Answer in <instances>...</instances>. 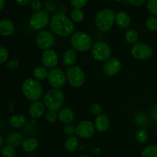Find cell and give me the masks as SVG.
Here are the masks:
<instances>
[{
  "mask_svg": "<svg viewBox=\"0 0 157 157\" xmlns=\"http://www.w3.org/2000/svg\"><path fill=\"white\" fill-rule=\"evenodd\" d=\"M15 157H19V156H15Z\"/></svg>",
  "mask_w": 157,
  "mask_h": 157,
  "instance_id": "49",
  "label": "cell"
},
{
  "mask_svg": "<svg viewBox=\"0 0 157 157\" xmlns=\"http://www.w3.org/2000/svg\"><path fill=\"white\" fill-rule=\"evenodd\" d=\"M90 112H91L93 115H98L100 114H101V112H102V108L100 106L98 103H93V104L90 106Z\"/></svg>",
  "mask_w": 157,
  "mask_h": 157,
  "instance_id": "38",
  "label": "cell"
},
{
  "mask_svg": "<svg viewBox=\"0 0 157 157\" xmlns=\"http://www.w3.org/2000/svg\"><path fill=\"white\" fill-rule=\"evenodd\" d=\"M91 53L94 58L98 61H107L111 56V49L104 42H96L91 48Z\"/></svg>",
  "mask_w": 157,
  "mask_h": 157,
  "instance_id": "7",
  "label": "cell"
},
{
  "mask_svg": "<svg viewBox=\"0 0 157 157\" xmlns=\"http://www.w3.org/2000/svg\"><path fill=\"white\" fill-rule=\"evenodd\" d=\"M79 157H91V156H90V155H85V154H84V155H80Z\"/></svg>",
  "mask_w": 157,
  "mask_h": 157,
  "instance_id": "46",
  "label": "cell"
},
{
  "mask_svg": "<svg viewBox=\"0 0 157 157\" xmlns=\"http://www.w3.org/2000/svg\"><path fill=\"white\" fill-rule=\"evenodd\" d=\"M87 0H70V3L74 9H81L87 4Z\"/></svg>",
  "mask_w": 157,
  "mask_h": 157,
  "instance_id": "34",
  "label": "cell"
},
{
  "mask_svg": "<svg viewBox=\"0 0 157 157\" xmlns=\"http://www.w3.org/2000/svg\"><path fill=\"white\" fill-rule=\"evenodd\" d=\"M41 62L43 66L47 69H54L58 62V56L56 52L52 49L44 50L41 56Z\"/></svg>",
  "mask_w": 157,
  "mask_h": 157,
  "instance_id": "14",
  "label": "cell"
},
{
  "mask_svg": "<svg viewBox=\"0 0 157 157\" xmlns=\"http://www.w3.org/2000/svg\"><path fill=\"white\" fill-rule=\"evenodd\" d=\"M48 81L53 89H60L65 85L67 81L66 73L61 69L54 68L50 72H48Z\"/></svg>",
  "mask_w": 157,
  "mask_h": 157,
  "instance_id": "9",
  "label": "cell"
},
{
  "mask_svg": "<svg viewBox=\"0 0 157 157\" xmlns=\"http://www.w3.org/2000/svg\"><path fill=\"white\" fill-rule=\"evenodd\" d=\"M124 37H125L126 41L130 44H135L139 40V35L137 32L133 29H127L124 34Z\"/></svg>",
  "mask_w": 157,
  "mask_h": 157,
  "instance_id": "26",
  "label": "cell"
},
{
  "mask_svg": "<svg viewBox=\"0 0 157 157\" xmlns=\"http://www.w3.org/2000/svg\"><path fill=\"white\" fill-rule=\"evenodd\" d=\"M116 19L114 11L110 9L100 10L95 16V24L97 28L102 32H107L113 26Z\"/></svg>",
  "mask_w": 157,
  "mask_h": 157,
  "instance_id": "2",
  "label": "cell"
},
{
  "mask_svg": "<svg viewBox=\"0 0 157 157\" xmlns=\"http://www.w3.org/2000/svg\"><path fill=\"white\" fill-rule=\"evenodd\" d=\"M63 131H64L65 135H68V136H71V135H73L75 133V132H76V127H75L74 125L69 123V124L65 125Z\"/></svg>",
  "mask_w": 157,
  "mask_h": 157,
  "instance_id": "36",
  "label": "cell"
},
{
  "mask_svg": "<svg viewBox=\"0 0 157 157\" xmlns=\"http://www.w3.org/2000/svg\"><path fill=\"white\" fill-rule=\"evenodd\" d=\"M148 132L145 129H140L136 131L135 134V138L136 141L140 143H144L148 139Z\"/></svg>",
  "mask_w": 157,
  "mask_h": 157,
  "instance_id": "31",
  "label": "cell"
},
{
  "mask_svg": "<svg viewBox=\"0 0 157 157\" xmlns=\"http://www.w3.org/2000/svg\"><path fill=\"white\" fill-rule=\"evenodd\" d=\"M115 2H121V1H123V0H114Z\"/></svg>",
  "mask_w": 157,
  "mask_h": 157,
  "instance_id": "47",
  "label": "cell"
},
{
  "mask_svg": "<svg viewBox=\"0 0 157 157\" xmlns=\"http://www.w3.org/2000/svg\"><path fill=\"white\" fill-rule=\"evenodd\" d=\"M9 55V51L7 50V49L2 47V46H0V64L7 61Z\"/></svg>",
  "mask_w": 157,
  "mask_h": 157,
  "instance_id": "37",
  "label": "cell"
},
{
  "mask_svg": "<svg viewBox=\"0 0 157 157\" xmlns=\"http://www.w3.org/2000/svg\"><path fill=\"white\" fill-rule=\"evenodd\" d=\"M147 7L150 13L157 16V0H148Z\"/></svg>",
  "mask_w": 157,
  "mask_h": 157,
  "instance_id": "33",
  "label": "cell"
},
{
  "mask_svg": "<svg viewBox=\"0 0 157 157\" xmlns=\"http://www.w3.org/2000/svg\"><path fill=\"white\" fill-rule=\"evenodd\" d=\"M21 89L25 96L31 101H38L42 96V86L35 78H27L25 80Z\"/></svg>",
  "mask_w": 157,
  "mask_h": 157,
  "instance_id": "4",
  "label": "cell"
},
{
  "mask_svg": "<svg viewBox=\"0 0 157 157\" xmlns=\"http://www.w3.org/2000/svg\"><path fill=\"white\" fill-rule=\"evenodd\" d=\"M31 6H32V10L35 11V12H39V11L41 10V8H42V3L40 0H33Z\"/></svg>",
  "mask_w": 157,
  "mask_h": 157,
  "instance_id": "39",
  "label": "cell"
},
{
  "mask_svg": "<svg viewBox=\"0 0 157 157\" xmlns=\"http://www.w3.org/2000/svg\"><path fill=\"white\" fill-rule=\"evenodd\" d=\"M23 141V137L20 132H11L6 139V142L9 145L17 147V146H21V143Z\"/></svg>",
  "mask_w": 157,
  "mask_h": 157,
  "instance_id": "21",
  "label": "cell"
},
{
  "mask_svg": "<svg viewBox=\"0 0 157 157\" xmlns=\"http://www.w3.org/2000/svg\"><path fill=\"white\" fill-rule=\"evenodd\" d=\"M64 101V94L58 89H50L44 95L43 103L48 110L59 111Z\"/></svg>",
  "mask_w": 157,
  "mask_h": 157,
  "instance_id": "3",
  "label": "cell"
},
{
  "mask_svg": "<svg viewBox=\"0 0 157 157\" xmlns=\"http://www.w3.org/2000/svg\"><path fill=\"white\" fill-rule=\"evenodd\" d=\"M3 145V138L1 135H0V149H2Z\"/></svg>",
  "mask_w": 157,
  "mask_h": 157,
  "instance_id": "45",
  "label": "cell"
},
{
  "mask_svg": "<svg viewBox=\"0 0 157 157\" xmlns=\"http://www.w3.org/2000/svg\"><path fill=\"white\" fill-rule=\"evenodd\" d=\"M78 146H79V140L78 137L75 135L69 136L64 142V148L67 152H75L78 149Z\"/></svg>",
  "mask_w": 157,
  "mask_h": 157,
  "instance_id": "22",
  "label": "cell"
},
{
  "mask_svg": "<svg viewBox=\"0 0 157 157\" xmlns=\"http://www.w3.org/2000/svg\"><path fill=\"white\" fill-rule=\"evenodd\" d=\"M5 7V0H0V12L4 9Z\"/></svg>",
  "mask_w": 157,
  "mask_h": 157,
  "instance_id": "44",
  "label": "cell"
},
{
  "mask_svg": "<svg viewBox=\"0 0 157 157\" xmlns=\"http://www.w3.org/2000/svg\"><path fill=\"white\" fill-rule=\"evenodd\" d=\"M36 44L42 50H47L55 44V37L51 31L41 30L36 36Z\"/></svg>",
  "mask_w": 157,
  "mask_h": 157,
  "instance_id": "10",
  "label": "cell"
},
{
  "mask_svg": "<svg viewBox=\"0 0 157 157\" xmlns=\"http://www.w3.org/2000/svg\"><path fill=\"white\" fill-rule=\"evenodd\" d=\"M95 126L89 120H83L76 126L75 134L81 139H89L95 133Z\"/></svg>",
  "mask_w": 157,
  "mask_h": 157,
  "instance_id": "12",
  "label": "cell"
},
{
  "mask_svg": "<svg viewBox=\"0 0 157 157\" xmlns=\"http://www.w3.org/2000/svg\"><path fill=\"white\" fill-rule=\"evenodd\" d=\"M66 76L69 84L75 88H80L85 82V74L79 66H71L66 71Z\"/></svg>",
  "mask_w": 157,
  "mask_h": 157,
  "instance_id": "6",
  "label": "cell"
},
{
  "mask_svg": "<svg viewBox=\"0 0 157 157\" xmlns=\"http://www.w3.org/2000/svg\"><path fill=\"white\" fill-rule=\"evenodd\" d=\"M30 2V0H15V2L18 6H25Z\"/></svg>",
  "mask_w": 157,
  "mask_h": 157,
  "instance_id": "43",
  "label": "cell"
},
{
  "mask_svg": "<svg viewBox=\"0 0 157 157\" xmlns=\"http://www.w3.org/2000/svg\"><path fill=\"white\" fill-rule=\"evenodd\" d=\"M110 123V119L106 114H100L97 115L94 126L98 132H104L109 129Z\"/></svg>",
  "mask_w": 157,
  "mask_h": 157,
  "instance_id": "17",
  "label": "cell"
},
{
  "mask_svg": "<svg viewBox=\"0 0 157 157\" xmlns=\"http://www.w3.org/2000/svg\"><path fill=\"white\" fill-rule=\"evenodd\" d=\"M38 140L33 137H29L23 139L21 143V148L24 151L27 152H32L35 151L38 147Z\"/></svg>",
  "mask_w": 157,
  "mask_h": 157,
  "instance_id": "20",
  "label": "cell"
},
{
  "mask_svg": "<svg viewBox=\"0 0 157 157\" xmlns=\"http://www.w3.org/2000/svg\"><path fill=\"white\" fill-rule=\"evenodd\" d=\"M146 26H147V29L150 31H156L157 30V17L156 16H150L147 18L146 22Z\"/></svg>",
  "mask_w": 157,
  "mask_h": 157,
  "instance_id": "32",
  "label": "cell"
},
{
  "mask_svg": "<svg viewBox=\"0 0 157 157\" xmlns=\"http://www.w3.org/2000/svg\"><path fill=\"white\" fill-rule=\"evenodd\" d=\"M132 56L138 60H146L153 56V50L149 45L143 42H136L130 49Z\"/></svg>",
  "mask_w": 157,
  "mask_h": 157,
  "instance_id": "8",
  "label": "cell"
},
{
  "mask_svg": "<svg viewBox=\"0 0 157 157\" xmlns=\"http://www.w3.org/2000/svg\"><path fill=\"white\" fill-rule=\"evenodd\" d=\"M64 64L66 66H71L75 63L77 60V53L74 49H68L64 53L62 57Z\"/></svg>",
  "mask_w": 157,
  "mask_h": 157,
  "instance_id": "23",
  "label": "cell"
},
{
  "mask_svg": "<svg viewBox=\"0 0 157 157\" xmlns=\"http://www.w3.org/2000/svg\"><path fill=\"white\" fill-rule=\"evenodd\" d=\"M48 72L47 68L44 66H37L33 70V75L35 78L38 80H44V78H48Z\"/></svg>",
  "mask_w": 157,
  "mask_h": 157,
  "instance_id": "25",
  "label": "cell"
},
{
  "mask_svg": "<svg viewBox=\"0 0 157 157\" xmlns=\"http://www.w3.org/2000/svg\"><path fill=\"white\" fill-rule=\"evenodd\" d=\"M71 45L75 50L79 52H86L92 48L93 40L91 36L87 32L79 31L71 35Z\"/></svg>",
  "mask_w": 157,
  "mask_h": 157,
  "instance_id": "5",
  "label": "cell"
},
{
  "mask_svg": "<svg viewBox=\"0 0 157 157\" xmlns=\"http://www.w3.org/2000/svg\"><path fill=\"white\" fill-rule=\"evenodd\" d=\"M121 66L122 65L118 58H109L103 66V72L107 76H113L120 72Z\"/></svg>",
  "mask_w": 157,
  "mask_h": 157,
  "instance_id": "13",
  "label": "cell"
},
{
  "mask_svg": "<svg viewBox=\"0 0 157 157\" xmlns=\"http://www.w3.org/2000/svg\"><path fill=\"white\" fill-rule=\"evenodd\" d=\"M50 28L55 34L61 36H67L73 33L75 25L70 18L64 13H56L50 20Z\"/></svg>",
  "mask_w": 157,
  "mask_h": 157,
  "instance_id": "1",
  "label": "cell"
},
{
  "mask_svg": "<svg viewBox=\"0 0 157 157\" xmlns=\"http://www.w3.org/2000/svg\"><path fill=\"white\" fill-rule=\"evenodd\" d=\"M150 115H151V117L153 119V121L157 123V104L154 105V106L152 107Z\"/></svg>",
  "mask_w": 157,
  "mask_h": 157,
  "instance_id": "41",
  "label": "cell"
},
{
  "mask_svg": "<svg viewBox=\"0 0 157 157\" xmlns=\"http://www.w3.org/2000/svg\"><path fill=\"white\" fill-rule=\"evenodd\" d=\"M1 154L4 157H15L16 156V150L14 146L7 144L2 147Z\"/></svg>",
  "mask_w": 157,
  "mask_h": 157,
  "instance_id": "29",
  "label": "cell"
},
{
  "mask_svg": "<svg viewBox=\"0 0 157 157\" xmlns=\"http://www.w3.org/2000/svg\"><path fill=\"white\" fill-rule=\"evenodd\" d=\"M52 157H61V156H59V155H54V156Z\"/></svg>",
  "mask_w": 157,
  "mask_h": 157,
  "instance_id": "48",
  "label": "cell"
},
{
  "mask_svg": "<svg viewBox=\"0 0 157 157\" xmlns=\"http://www.w3.org/2000/svg\"><path fill=\"white\" fill-rule=\"evenodd\" d=\"M135 122L140 127H147L150 124V120L148 116L144 112H138L135 115Z\"/></svg>",
  "mask_w": 157,
  "mask_h": 157,
  "instance_id": "27",
  "label": "cell"
},
{
  "mask_svg": "<svg viewBox=\"0 0 157 157\" xmlns=\"http://www.w3.org/2000/svg\"><path fill=\"white\" fill-rule=\"evenodd\" d=\"M58 119L60 122L64 124H69L75 119V113L71 108L61 109L58 113Z\"/></svg>",
  "mask_w": 157,
  "mask_h": 157,
  "instance_id": "16",
  "label": "cell"
},
{
  "mask_svg": "<svg viewBox=\"0 0 157 157\" xmlns=\"http://www.w3.org/2000/svg\"><path fill=\"white\" fill-rule=\"evenodd\" d=\"M26 122H27V119L24 115L17 114V115H14L11 117L9 119V124L15 129H18V128L24 126L26 124Z\"/></svg>",
  "mask_w": 157,
  "mask_h": 157,
  "instance_id": "24",
  "label": "cell"
},
{
  "mask_svg": "<svg viewBox=\"0 0 157 157\" xmlns=\"http://www.w3.org/2000/svg\"><path fill=\"white\" fill-rule=\"evenodd\" d=\"M15 30V24L11 20L3 18L0 20V35L2 36H10Z\"/></svg>",
  "mask_w": 157,
  "mask_h": 157,
  "instance_id": "18",
  "label": "cell"
},
{
  "mask_svg": "<svg viewBox=\"0 0 157 157\" xmlns=\"http://www.w3.org/2000/svg\"><path fill=\"white\" fill-rule=\"evenodd\" d=\"M45 110V106L44 103L40 101H34L33 103H31L29 106V112L32 118L38 119L43 115Z\"/></svg>",
  "mask_w": 157,
  "mask_h": 157,
  "instance_id": "15",
  "label": "cell"
},
{
  "mask_svg": "<svg viewBox=\"0 0 157 157\" xmlns=\"http://www.w3.org/2000/svg\"><path fill=\"white\" fill-rule=\"evenodd\" d=\"M45 119L46 121L50 123H55L58 119V114H57L55 111L48 110V112L45 115Z\"/></svg>",
  "mask_w": 157,
  "mask_h": 157,
  "instance_id": "35",
  "label": "cell"
},
{
  "mask_svg": "<svg viewBox=\"0 0 157 157\" xmlns=\"http://www.w3.org/2000/svg\"><path fill=\"white\" fill-rule=\"evenodd\" d=\"M130 5L134 6H140L146 2V0H127Z\"/></svg>",
  "mask_w": 157,
  "mask_h": 157,
  "instance_id": "42",
  "label": "cell"
},
{
  "mask_svg": "<svg viewBox=\"0 0 157 157\" xmlns=\"http://www.w3.org/2000/svg\"><path fill=\"white\" fill-rule=\"evenodd\" d=\"M18 65H19V62H18V60L12 59L9 62H8L6 67H7V69H10V70H14V69H17L18 67Z\"/></svg>",
  "mask_w": 157,
  "mask_h": 157,
  "instance_id": "40",
  "label": "cell"
},
{
  "mask_svg": "<svg viewBox=\"0 0 157 157\" xmlns=\"http://www.w3.org/2000/svg\"><path fill=\"white\" fill-rule=\"evenodd\" d=\"M116 22L122 29H128L131 24V18L125 12H119L116 15Z\"/></svg>",
  "mask_w": 157,
  "mask_h": 157,
  "instance_id": "19",
  "label": "cell"
},
{
  "mask_svg": "<svg viewBox=\"0 0 157 157\" xmlns=\"http://www.w3.org/2000/svg\"><path fill=\"white\" fill-rule=\"evenodd\" d=\"M141 157H157L156 145H149L144 149Z\"/></svg>",
  "mask_w": 157,
  "mask_h": 157,
  "instance_id": "28",
  "label": "cell"
},
{
  "mask_svg": "<svg viewBox=\"0 0 157 157\" xmlns=\"http://www.w3.org/2000/svg\"><path fill=\"white\" fill-rule=\"evenodd\" d=\"M71 20L75 22H81L84 18V12L81 9H75L71 13Z\"/></svg>",
  "mask_w": 157,
  "mask_h": 157,
  "instance_id": "30",
  "label": "cell"
},
{
  "mask_svg": "<svg viewBox=\"0 0 157 157\" xmlns=\"http://www.w3.org/2000/svg\"><path fill=\"white\" fill-rule=\"evenodd\" d=\"M50 23V17L45 11H39L32 15L29 20L31 27L34 29H41Z\"/></svg>",
  "mask_w": 157,
  "mask_h": 157,
  "instance_id": "11",
  "label": "cell"
}]
</instances>
